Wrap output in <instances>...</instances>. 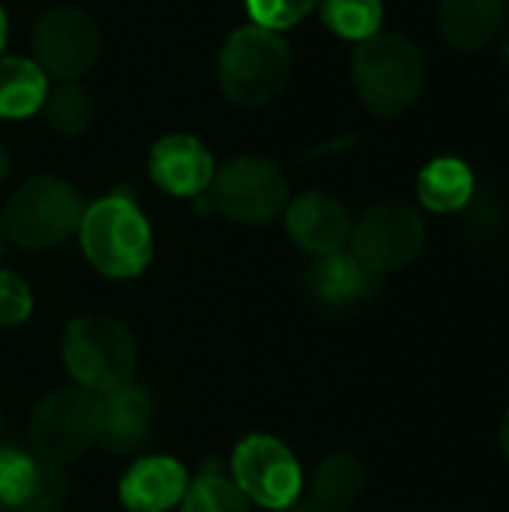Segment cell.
<instances>
[{"mask_svg": "<svg viewBox=\"0 0 509 512\" xmlns=\"http://www.w3.org/2000/svg\"><path fill=\"white\" fill-rule=\"evenodd\" d=\"M87 261L108 279H132L153 258V231L126 192H114L84 207L78 225Z\"/></svg>", "mask_w": 509, "mask_h": 512, "instance_id": "obj_2", "label": "cell"}, {"mask_svg": "<svg viewBox=\"0 0 509 512\" xmlns=\"http://www.w3.org/2000/svg\"><path fill=\"white\" fill-rule=\"evenodd\" d=\"M321 18L342 39L363 42L378 33L384 6L381 0H321Z\"/></svg>", "mask_w": 509, "mask_h": 512, "instance_id": "obj_22", "label": "cell"}, {"mask_svg": "<svg viewBox=\"0 0 509 512\" xmlns=\"http://www.w3.org/2000/svg\"><path fill=\"white\" fill-rule=\"evenodd\" d=\"M30 312H33L30 285L12 270H0V324L18 327L30 318Z\"/></svg>", "mask_w": 509, "mask_h": 512, "instance_id": "obj_25", "label": "cell"}, {"mask_svg": "<svg viewBox=\"0 0 509 512\" xmlns=\"http://www.w3.org/2000/svg\"><path fill=\"white\" fill-rule=\"evenodd\" d=\"M189 474L177 459H138L120 480V501L129 512H168L183 501Z\"/></svg>", "mask_w": 509, "mask_h": 512, "instance_id": "obj_15", "label": "cell"}, {"mask_svg": "<svg viewBox=\"0 0 509 512\" xmlns=\"http://www.w3.org/2000/svg\"><path fill=\"white\" fill-rule=\"evenodd\" d=\"M507 21V0H441L438 33L456 51H483Z\"/></svg>", "mask_w": 509, "mask_h": 512, "instance_id": "obj_16", "label": "cell"}, {"mask_svg": "<svg viewBox=\"0 0 509 512\" xmlns=\"http://www.w3.org/2000/svg\"><path fill=\"white\" fill-rule=\"evenodd\" d=\"M498 435H501V447H504V456L509 459V411L504 414V420H501V432H498Z\"/></svg>", "mask_w": 509, "mask_h": 512, "instance_id": "obj_26", "label": "cell"}, {"mask_svg": "<svg viewBox=\"0 0 509 512\" xmlns=\"http://www.w3.org/2000/svg\"><path fill=\"white\" fill-rule=\"evenodd\" d=\"M6 174H9V153L0 147V183L6 180Z\"/></svg>", "mask_w": 509, "mask_h": 512, "instance_id": "obj_28", "label": "cell"}, {"mask_svg": "<svg viewBox=\"0 0 509 512\" xmlns=\"http://www.w3.org/2000/svg\"><path fill=\"white\" fill-rule=\"evenodd\" d=\"M366 471L357 456L333 453L312 477V504L324 512H348L363 495Z\"/></svg>", "mask_w": 509, "mask_h": 512, "instance_id": "obj_18", "label": "cell"}, {"mask_svg": "<svg viewBox=\"0 0 509 512\" xmlns=\"http://www.w3.org/2000/svg\"><path fill=\"white\" fill-rule=\"evenodd\" d=\"M69 480L60 465L27 456L15 447H0V507H60Z\"/></svg>", "mask_w": 509, "mask_h": 512, "instance_id": "obj_11", "label": "cell"}, {"mask_svg": "<svg viewBox=\"0 0 509 512\" xmlns=\"http://www.w3.org/2000/svg\"><path fill=\"white\" fill-rule=\"evenodd\" d=\"M504 54H507V60H509V36H507V42H504Z\"/></svg>", "mask_w": 509, "mask_h": 512, "instance_id": "obj_32", "label": "cell"}, {"mask_svg": "<svg viewBox=\"0 0 509 512\" xmlns=\"http://www.w3.org/2000/svg\"><path fill=\"white\" fill-rule=\"evenodd\" d=\"M180 507L183 512H252L249 498L234 486V480L222 477L213 468H207L195 477V483H189Z\"/></svg>", "mask_w": 509, "mask_h": 512, "instance_id": "obj_23", "label": "cell"}, {"mask_svg": "<svg viewBox=\"0 0 509 512\" xmlns=\"http://www.w3.org/2000/svg\"><path fill=\"white\" fill-rule=\"evenodd\" d=\"M213 174V156L195 135H165L150 150V177L168 195L195 198L210 189Z\"/></svg>", "mask_w": 509, "mask_h": 512, "instance_id": "obj_12", "label": "cell"}, {"mask_svg": "<svg viewBox=\"0 0 509 512\" xmlns=\"http://www.w3.org/2000/svg\"><path fill=\"white\" fill-rule=\"evenodd\" d=\"M63 363L78 387L108 393L126 381L138 366L132 333L108 315H78L63 333Z\"/></svg>", "mask_w": 509, "mask_h": 512, "instance_id": "obj_4", "label": "cell"}, {"mask_svg": "<svg viewBox=\"0 0 509 512\" xmlns=\"http://www.w3.org/2000/svg\"><path fill=\"white\" fill-rule=\"evenodd\" d=\"M279 512H324V510H318L315 504H294V507H288V510H279Z\"/></svg>", "mask_w": 509, "mask_h": 512, "instance_id": "obj_29", "label": "cell"}, {"mask_svg": "<svg viewBox=\"0 0 509 512\" xmlns=\"http://www.w3.org/2000/svg\"><path fill=\"white\" fill-rule=\"evenodd\" d=\"M288 234L312 255H333L351 237V219L342 201L327 192H303L285 210Z\"/></svg>", "mask_w": 509, "mask_h": 512, "instance_id": "obj_13", "label": "cell"}, {"mask_svg": "<svg viewBox=\"0 0 509 512\" xmlns=\"http://www.w3.org/2000/svg\"><path fill=\"white\" fill-rule=\"evenodd\" d=\"M0 429H3V414H0Z\"/></svg>", "mask_w": 509, "mask_h": 512, "instance_id": "obj_33", "label": "cell"}, {"mask_svg": "<svg viewBox=\"0 0 509 512\" xmlns=\"http://www.w3.org/2000/svg\"><path fill=\"white\" fill-rule=\"evenodd\" d=\"M294 54L276 30L246 24L234 30L219 54V84L234 105L261 108L291 81Z\"/></svg>", "mask_w": 509, "mask_h": 512, "instance_id": "obj_3", "label": "cell"}, {"mask_svg": "<svg viewBox=\"0 0 509 512\" xmlns=\"http://www.w3.org/2000/svg\"><path fill=\"white\" fill-rule=\"evenodd\" d=\"M318 0H246L249 6V15L258 27L264 30H285V27H294L300 24L312 9H315Z\"/></svg>", "mask_w": 509, "mask_h": 512, "instance_id": "obj_24", "label": "cell"}, {"mask_svg": "<svg viewBox=\"0 0 509 512\" xmlns=\"http://www.w3.org/2000/svg\"><path fill=\"white\" fill-rule=\"evenodd\" d=\"M360 102L375 117L405 114L423 93L426 60L420 48L399 33H375L363 39L351 63Z\"/></svg>", "mask_w": 509, "mask_h": 512, "instance_id": "obj_1", "label": "cell"}, {"mask_svg": "<svg viewBox=\"0 0 509 512\" xmlns=\"http://www.w3.org/2000/svg\"><path fill=\"white\" fill-rule=\"evenodd\" d=\"M351 243V255L369 273H390L417 258L426 243V222L402 201H381L369 207L351 228Z\"/></svg>", "mask_w": 509, "mask_h": 512, "instance_id": "obj_9", "label": "cell"}, {"mask_svg": "<svg viewBox=\"0 0 509 512\" xmlns=\"http://www.w3.org/2000/svg\"><path fill=\"white\" fill-rule=\"evenodd\" d=\"M6 36H9V21H6V12H3V6H0V51H3V45H6Z\"/></svg>", "mask_w": 509, "mask_h": 512, "instance_id": "obj_27", "label": "cell"}, {"mask_svg": "<svg viewBox=\"0 0 509 512\" xmlns=\"http://www.w3.org/2000/svg\"><path fill=\"white\" fill-rule=\"evenodd\" d=\"M48 96V75L27 57H0V117L36 114Z\"/></svg>", "mask_w": 509, "mask_h": 512, "instance_id": "obj_19", "label": "cell"}, {"mask_svg": "<svg viewBox=\"0 0 509 512\" xmlns=\"http://www.w3.org/2000/svg\"><path fill=\"white\" fill-rule=\"evenodd\" d=\"M372 279L375 273H369L354 255L345 252L321 255V261L312 270L315 297L330 306H351L363 300L372 291Z\"/></svg>", "mask_w": 509, "mask_h": 512, "instance_id": "obj_20", "label": "cell"}, {"mask_svg": "<svg viewBox=\"0 0 509 512\" xmlns=\"http://www.w3.org/2000/svg\"><path fill=\"white\" fill-rule=\"evenodd\" d=\"M99 441V396L84 387H60L48 393L30 417L33 456L42 462H72Z\"/></svg>", "mask_w": 509, "mask_h": 512, "instance_id": "obj_6", "label": "cell"}, {"mask_svg": "<svg viewBox=\"0 0 509 512\" xmlns=\"http://www.w3.org/2000/svg\"><path fill=\"white\" fill-rule=\"evenodd\" d=\"M417 195L423 207L435 213L462 210L474 198V174L462 159H453V156L432 159L417 177Z\"/></svg>", "mask_w": 509, "mask_h": 512, "instance_id": "obj_17", "label": "cell"}, {"mask_svg": "<svg viewBox=\"0 0 509 512\" xmlns=\"http://www.w3.org/2000/svg\"><path fill=\"white\" fill-rule=\"evenodd\" d=\"M42 108H45L48 126L63 138H75L87 132L93 123V111H96L93 96L75 81H63L57 90H51Z\"/></svg>", "mask_w": 509, "mask_h": 512, "instance_id": "obj_21", "label": "cell"}, {"mask_svg": "<svg viewBox=\"0 0 509 512\" xmlns=\"http://www.w3.org/2000/svg\"><path fill=\"white\" fill-rule=\"evenodd\" d=\"M81 216L84 201L66 180L33 177L9 195L3 228L21 249H51L78 231Z\"/></svg>", "mask_w": 509, "mask_h": 512, "instance_id": "obj_5", "label": "cell"}, {"mask_svg": "<svg viewBox=\"0 0 509 512\" xmlns=\"http://www.w3.org/2000/svg\"><path fill=\"white\" fill-rule=\"evenodd\" d=\"M0 512H6V510H3V507H0Z\"/></svg>", "mask_w": 509, "mask_h": 512, "instance_id": "obj_34", "label": "cell"}, {"mask_svg": "<svg viewBox=\"0 0 509 512\" xmlns=\"http://www.w3.org/2000/svg\"><path fill=\"white\" fill-rule=\"evenodd\" d=\"M15 512H60V507H21Z\"/></svg>", "mask_w": 509, "mask_h": 512, "instance_id": "obj_30", "label": "cell"}, {"mask_svg": "<svg viewBox=\"0 0 509 512\" xmlns=\"http://www.w3.org/2000/svg\"><path fill=\"white\" fill-rule=\"evenodd\" d=\"M234 486L249 504L279 512L297 504L303 492V471L297 456L273 435H249L231 456Z\"/></svg>", "mask_w": 509, "mask_h": 512, "instance_id": "obj_7", "label": "cell"}, {"mask_svg": "<svg viewBox=\"0 0 509 512\" xmlns=\"http://www.w3.org/2000/svg\"><path fill=\"white\" fill-rule=\"evenodd\" d=\"M3 246H6V228H3V219H0V255H3Z\"/></svg>", "mask_w": 509, "mask_h": 512, "instance_id": "obj_31", "label": "cell"}, {"mask_svg": "<svg viewBox=\"0 0 509 512\" xmlns=\"http://www.w3.org/2000/svg\"><path fill=\"white\" fill-rule=\"evenodd\" d=\"M153 405L144 387L126 381L108 393H99V441L114 456L138 453L150 438Z\"/></svg>", "mask_w": 509, "mask_h": 512, "instance_id": "obj_14", "label": "cell"}, {"mask_svg": "<svg viewBox=\"0 0 509 512\" xmlns=\"http://www.w3.org/2000/svg\"><path fill=\"white\" fill-rule=\"evenodd\" d=\"M36 66L60 81L81 78L102 51V36L93 18L72 6H57L36 21L33 30Z\"/></svg>", "mask_w": 509, "mask_h": 512, "instance_id": "obj_10", "label": "cell"}, {"mask_svg": "<svg viewBox=\"0 0 509 512\" xmlns=\"http://www.w3.org/2000/svg\"><path fill=\"white\" fill-rule=\"evenodd\" d=\"M213 204L234 222L261 225L288 207V180L276 162L237 156L213 174Z\"/></svg>", "mask_w": 509, "mask_h": 512, "instance_id": "obj_8", "label": "cell"}]
</instances>
